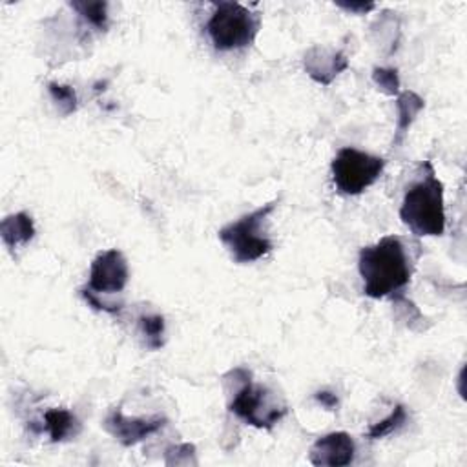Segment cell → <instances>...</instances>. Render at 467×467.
I'll list each match as a JSON object with an SVG mask.
<instances>
[{
    "label": "cell",
    "mask_w": 467,
    "mask_h": 467,
    "mask_svg": "<svg viewBox=\"0 0 467 467\" xmlns=\"http://www.w3.org/2000/svg\"><path fill=\"white\" fill-rule=\"evenodd\" d=\"M358 267L364 278V292L372 300L402 295V288L413 276L411 261L398 236H386L376 245L364 247Z\"/></svg>",
    "instance_id": "obj_1"
},
{
    "label": "cell",
    "mask_w": 467,
    "mask_h": 467,
    "mask_svg": "<svg viewBox=\"0 0 467 467\" xmlns=\"http://www.w3.org/2000/svg\"><path fill=\"white\" fill-rule=\"evenodd\" d=\"M420 168V180L405 192L400 219L415 236H442L446 230L444 185L436 178V172L429 161Z\"/></svg>",
    "instance_id": "obj_2"
},
{
    "label": "cell",
    "mask_w": 467,
    "mask_h": 467,
    "mask_svg": "<svg viewBox=\"0 0 467 467\" xmlns=\"http://www.w3.org/2000/svg\"><path fill=\"white\" fill-rule=\"evenodd\" d=\"M279 201H271L254 212L243 216L219 230V241L226 247L236 263H254L272 250V241L267 236V223Z\"/></svg>",
    "instance_id": "obj_3"
},
{
    "label": "cell",
    "mask_w": 467,
    "mask_h": 467,
    "mask_svg": "<svg viewBox=\"0 0 467 467\" xmlns=\"http://www.w3.org/2000/svg\"><path fill=\"white\" fill-rule=\"evenodd\" d=\"M214 8L207 32L216 50H241L254 42L261 27L259 13L238 3H219Z\"/></svg>",
    "instance_id": "obj_4"
},
{
    "label": "cell",
    "mask_w": 467,
    "mask_h": 467,
    "mask_svg": "<svg viewBox=\"0 0 467 467\" xmlns=\"http://www.w3.org/2000/svg\"><path fill=\"white\" fill-rule=\"evenodd\" d=\"M331 168L336 188L345 195H358L378 181L386 168V159L356 149H341Z\"/></svg>",
    "instance_id": "obj_5"
},
{
    "label": "cell",
    "mask_w": 467,
    "mask_h": 467,
    "mask_svg": "<svg viewBox=\"0 0 467 467\" xmlns=\"http://www.w3.org/2000/svg\"><path fill=\"white\" fill-rule=\"evenodd\" d=\"M230 413L254 427L272 429L287 415V407H278V403L271 400V393L263 386H254L249 374V378H245V386L234 394V400L230 402Z\"/></svg>",
    "instance_id": "obj_6"
},
{
    "label": "cell",
    "mask_w": 467,
    "mask_h": 467,
    "mask_svg": "<svg viewBox=\"0 0 467 467\" xmlns=\"http://www.w3.org/2000/svg\"><path fill=\"white\" fill-rule=\"evenodd\" d=\"M128 278L130 271L123 252L117 249L104 250L92 263L88 288L96 295H115L125 290Z\"/></svg>",
    "instance_id": "obj_7"
},
{
    "label": "cell",
    "mask_w": 467,
    "mask_h": 467,
    "mask_svg": "<svg viewBox=\"0 0 467 467\" xmlns=\"http://www.w3.org/2000/svg\"><path fill=\"white\" fill-rule=\"evenodd\" d=\"M166 424V418L154 417V418H128L123 415L119 407L111 409L104 420V429L121 442L125 448H132L144 440L146 436L157 433Z\"/></svg>",
    "instance_id": "obj_8"
},
{
    "label": "cell",
    "mask_w": 467,
    "mask_h": 467,
    "mask_svg": "<svg viewBox=\"0 0 467 467\" xmlns=\"http://www.w3.org/2000/svg\"><path fill=\"white\" fill-rule=\"evenodd\" d=\"M356 446L347 433H331L321 436L310 449V462L314 465L341 467L355 460Z\"/></svg>",
    "instance_id": "obj_9"
},
{
    "label": "cell",
    "mask_w": 467,
    "mask_h": 467,
    "mask_svg": "<svg viewBox=\"0 0 467 467\" xmlns=\"http://www.w3.org/2000/svg\"><path fill=\"white\" fill-rule=\"evenodd\" d=\"M348 61L343 51L329 53L327 50L314 46L305 55V70L319 84L329 86L336 75L347 70Z\"/></svg>",
    "instance_id": "obj_10"
},
{
    "label": "cell",
    "mask_w": 467,
    "mask_h": 467,
    "mask_svg": "<svg viewBox=\"0 0 467 467\" xmlns=\"http://www.w3.org/2000/svg\"><path fill=\"white\" fill-rule=\"evenodd\" d=\"M0 236H3V241L10 250L29 243L35 236V225L32 216H27L26 212L8 216L3 225H0Z\"/></svg>",
    "instance_id": "obj_11"
},
{
    "label": "cell",
    "mask_w": 467,
    "mask_h": 467,
    "mask_svg": "<svg viewBox=\"0 0 467 467\" xmlns=\"http://www.w3.org/2000/svg\"><path fill=\"white\" fill-rule=\"evenodd\" d=\"M51 442H65L68 438L75 436L80 431L79 420L68 411V409H50L44 413V427H42Z\"/></svg>",
    "instance_id": "obj_12"
},
{
    "label": "cell",
    "mask_w": 467,
    "mask_h": 467,
    "mask_svg": "<svg viewBox=\"0 0 467 467\" xmlns=\"http://www.w3.org/2000/svg\"><path fill=\"white\" fill-rule=\"evenodd\" d=\"M396 110H398V126H396V137L394 146H398L403 141L405 132L409 130L417 119V115L424 110V99L417 96L415 92H402L396 97Z\"/></svg>",
    "instance_id": "obj_13"
},
{
    "label": "cell",
    "mask_w": 467,
    "mask_h": 467,
    "mask_svg": "<svg viewBox=\"0 0 467 467\" xmlns=\"http://www.w3.org/2000/svg\"><path fill=\"white\" fill-rule=\"evenodd\" d=\"M141 331L146 341V347L159 350L165 345V318L161 314L141 316Z\"/></svg>",
    "instance_id": "obj_14"
},
{
    "label": "cell",
    "mask_w": 467,
    "mask_h": 467,
    "mask_svg": "<svg viewBox=\"0 0 467 467\" xmlns=\"http://www.w3.org/2000/svg\"><path fill=\"white\" fill-rule=\"evenodd\" d=\"M407 422V411H405V407L403 405H396L393 409V413L382 420V422H378L374 425H371V429L367 431L365 438H369V440H379V438H384V436H389L393 434L394 431H398L403 424Z\"/></svg>",
    "instance_id": "obj_15"
},
{
    "label": "cell",
    "mask_w": 467,
    "mask_h": 467,
    "mask_svg": "<svg viewBox=\"0 0 467 467\" xmlns=\"http://www.w3.org/2000/svg\"><path fill=\"white\" fill-rule=\"evenodd\" d=\"M72 8L99 32L108 27V4L106 3H72Z\"/></svg>",
    "instance_id": "obj_16"
},
{
    "label": "cell",
    "mask_w": 467,
    "mask_h": 467,
    "mask_svg": "<svg viewBox=\"0 0 467 467\" xmlns=\"http://www.w3.org/2000/svg\"><path fill=\"white\" fill-rule=\"evenodd\" d=\"M50 96H51L53 103L58 106V110H61L63 115H70L77 110V96L73 92V88L51 82L50 84Z\"/></svg>",
    "instance_id": "obj_17"
},
{
    "label": "cell",
    "mask_w": 467,
    "mask_h": 467,
    "mask_svg": "<svg viewBox=\"0 0 467 467\" xmlns=\"http://www.w3.org/2000/svg\"><path fill=\"white\" fill-rule=\"evenodd\" d=\"M372 80L387 96H400V77L394 68H374Z\"/></svg>",
    "instance_id": "obj_18"
},
{
    "label": "cell",
    "mask_w": 467,
    "mask_h": 467,
    "mask_svg": "<svg viewBox=\"0 0 467 467\" xmlns=\"http://www.w3.org/2000/svg\"><path fill=\"white\" fill-rule=\"evenodd\" d=\"M80 296L86 300V303L90 305L92 309L96 310H103V312H108V314H117V312H121L123 305H117V303H106V302H101L99 296L96 295V292H92L90 288H82L80 290Z\"/></svg>",
    "instance_id": "obj_19"
},
{
    "label": "cell",
    "mask_w": 467,
    "mask_h": 467,
    "mask_svg": "<svg viewBox=\"0 0 467 467\" xmlns=\"http://www.w3.org/2000/svg\"><path fill=\"white\" fill-rule=\"evenodd\" d=\"M316 400L321 403V405H324L325 409H329V411H333V409H336L338 407V396L336 394H333V393H329V391H319V393H316Z\"/></svg>",
    "instance_id": "obj_20"
},
{
    "label": "cell",
    "mask_w": 467,
    "mask_h": 467,
    "mask_svg": "<svg viewBox=\"0 0 467 467\" xmlns=\"http://www.w3.org/2000/svg\"><path fill=\"white\" fill-rule=\"evenodd\" d=\"M338 6L347 11H355V13H367L374 8V4H338Z\"/></svg>",
    "instance_id": "obj_21"
}]
</instances>
